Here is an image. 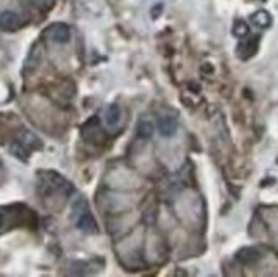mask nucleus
<instances>
[{
  "label": "nucleus",
  "instance_id": "nucleus-13",
  "mask_svg": "<svg viewBox=\"0 0 278 277\" xmlns=\"http://www.w3.org/2000/svg\"><path fill=\"white\" fill-rule=\"evenodd\" d=\"M256 43H258V40H249L247 43H242V45H239V48H237V53H241V52H244V50H249V53L251 55H255V52H256Z\"/></svg>",
  "mask_w": 278,
  "mask_h": 277
},
{
  "label": "nucleus",
  "instance_id": "nucleus-11",
  "mask_svg": "<svg viewBox=\"0 0 278 277\" xmlns=\"http://www.w3.org/2000/svg\"><path fill=\"white\" fill-rule=\"evenodd\" d=\"M21 142L26 145V147L29 149V150H33V149H41V140L36 137L34 134H31V132H22V135H21Z\"/></svg>",
  "mask_w": 278,
  "mask_h": 277
},
{
  "label": "nucleus",
  "instance_id": "nucleus-3",
  "mask_svg": "<svg viewBox=\"0 0 278 277\" xmlns=\"http://www.w3.org/2000/svg\"><path fill=\"white\" fill-rule=\"evenodd\" d=\"M46 36L50 41L63 45V43H67L70 40V28L63 22H55L46 29Z\"/></svg>",
  "mask_w": 278,
  "mask_h": 277
},
{
  "label": "nucleus",
  "instance_id": "nucleus-2",
  "mask_svg": "<svg viewBox=\"0 0 278 277\" xmlns=\"http://www.w3.org/2000/svg\"><path fill=\"white\" fill-rule=\"evenodd\" d=\"M72 212H74V222L75 226L79 228L80 231L84 233H97V222L94 219V216L89 211V206L84 198H79V200L74 202V207H72Z\"/></svg>",
  "mask_w": 278,
  "mask_h": 277
},
{
  "label": "nucleus",
  "instance_id": "nucleus-10",
  "mask_svg": "<svg viewBox=\"0 0 278 277\" xmlns=\"http://www.w3.org/2000/svg\"><path fill=\"white\" fill-rule=\"evenodd\" d=\"M9 150H11L12 156H16L17 159H21V161H24V163L27 161L29 153H31V150H29L26 145L21 142V140H17V142H12L11 147H9Z\"/></svg>",
  "mask_w": 278,
  "mask_h": 277
},
{
  "label": "nucleus",
  "instance_id": "nucleus-5",
  "mask_svg": "<svg viewBox=\"0 0 278 277\" xmlns=\"http://www.w3.org/2000/svg\"><path fill=\"white\" fill-rule=\"evenodd\" d=\"M19 26H21V17L14 11L0 12V29H4V31H16Z\"/></svg>",
  "mask_w": 278,
  "mask_h": 277
},
{
  "label": "nucleus",
  "instance_id": "nucleus-7",
  "mask_svg": "<svg viewBox=\"0 0 278 277\" xmlns=\"http://www.w3.org/2000/svg\"><path fill=\"white\" fill-rule=\"evenodd\" d=\"M121 118V110L118 105H109L104 111V121L108 127H115L118 125V121Z\"/></svg>",
  "mask_w": 278,
  "mask_h": 277
},
{
  "label": "nucleus",
  "instance_id": "nucleus-4",
  "mask_svg": "<svg viewBox=\"0 0 278 277\" xmlns=\"http://www.w3.org/2000/svg\"><path fill=\"white\" fill-rule=\"evenodd\" d=\"M157 129H159V134L162 135V137H173L178 130V118L173 115L160 116L159 121H157Z\"/></svg>",
  "mask_w": 278,
  "mask_h": 277
},
{
  "label": "nucleus",
  "instance_id": "nucleus-12",
  "mask_svg": "<svg viewBox=\"0 0 278 277\" xmlns=\"http://www.w3.org/2000/svg\"><path fill=\"white\" fill-rule=\"evenodd\" d=\"M247 33H249V26L244 22V21H236L234 22V26H232V35L234 36H237V38H244L247 36Z\"/></svg>",
  "mask_w": 278,
  "mask_h": 277
},
{
  "label": "nucleus",
  "instance_id": "nucleus-6",
  "mask_svg": "<svg viewBox=\"0 0 278 277\" xmlns=\"http://www.w3.org/2000/svg\"><path fill=\"white\" fill-rule=\"evenodd\" d=\"M154 123L150 120H140L136 125V137L142 140H149L154 135Z\"/></svg>",
  "mask_w": 278,
  "mask_h": 277
},
{
  "label": "nucleus",
  "instance_id": "nucleus-9",
  "mask_svg": "<svg viewBox=\"0 0 278 277\" xmlns=\"http://www.w3.org/2000/svg\"><path fill=\"white\" fill-rule=\"evenodd\" d=\"M251 21L255 22V26L261 28V29H266L271 26V16L270 12L266 11H258L251 16Z\"/></svg>",
  "mask_w": 278,
  "mask_h": 277
},
{
  "label": "nucleus",
  "instance_id": "nucleus-8",
  "mask_svg": "<svg viewBox=\"0 0 278 277\" xmlns=\"http://www.w3.org/2000/svg\"><path fill=\"white\" fill-rule=\"evenodd\" d=\"M260 251H258L256 248H242L241 251L237 254V260L241 262V264H255V262L260 260Z\"/></svg>",
  "mask_w": 278,
  "mask_h": 277
},
{
  "label": "nucleus",
  "instance_id": "nucleus-1",
  "mask_svg": "<svg viewBox=\"0 0 278 277\" xmlns=\"http://www.w3.org/2000/svg\"><path fill=\"white\" fill-rule=\"evenodd\" d=\"M40 180V190H43L46 195H53V193H60V195H70L74 192L72 185L67 182L62 174L57 171H40L38 174Z\"/></svg>",
  "mask_w": 278,
  "mask_h": 277
},
{
  "label": "nucleus",
  "instance_id": "nucleus-14",
  "mask_svg": "<svg viewBox=\"0 0 278 277\" xmlns=\"http://www.w3.org/2000/svg\"><path fill=\"white\" fill-rule=\"evenodd\" d=\"M4 224H6V211L0 209V230L4 228Z\"/></svg>",
  "mask_w": 278,
  "mask_h": 277
}]
</instances>
